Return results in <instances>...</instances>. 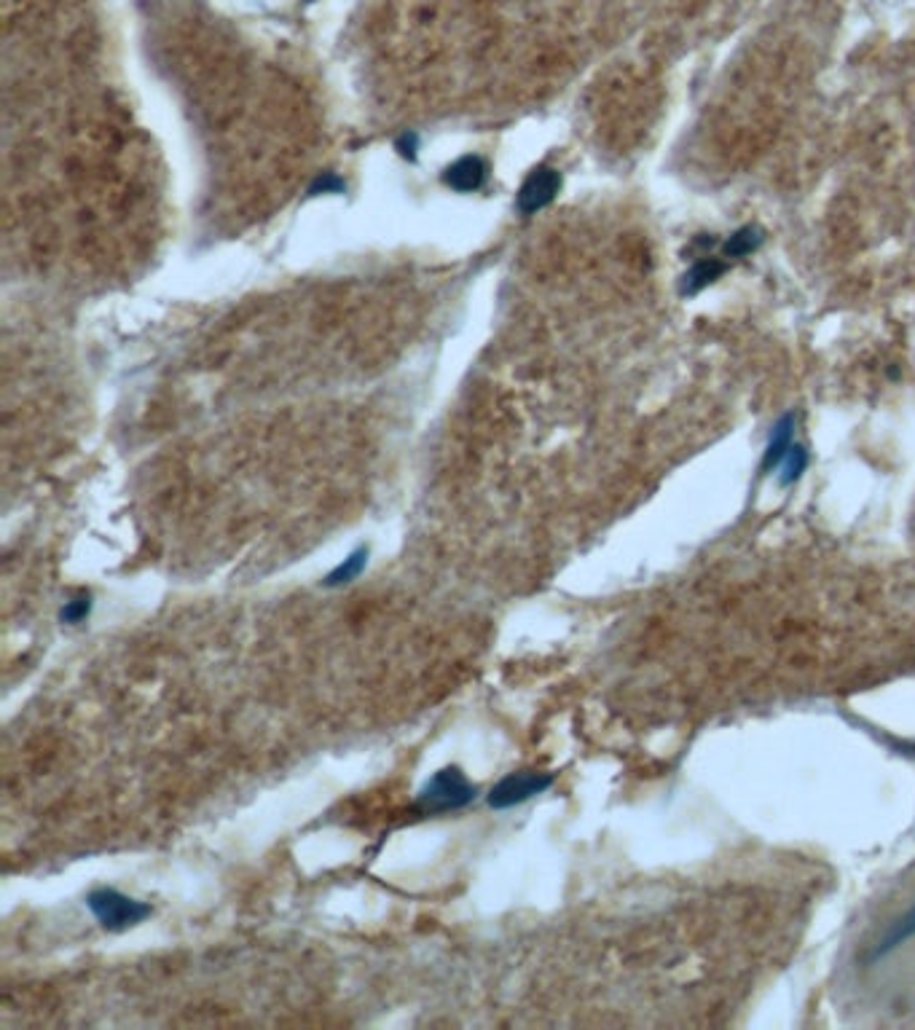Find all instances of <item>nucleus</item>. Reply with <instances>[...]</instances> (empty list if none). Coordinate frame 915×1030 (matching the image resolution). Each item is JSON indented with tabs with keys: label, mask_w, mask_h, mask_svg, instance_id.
I'll list each match as a JSON object with an SVG mask.
<instances>
[{
	"label": "nucleus",
	"mask_w": 915,
	"mask_h": 1030,
	"mask_svg": "<svg viewBox=\"0 0 915 1030\" xmlns=\"http://www.w3.org/2000/svg\"><path fill=\"white\" fill-rule=\"evenodd\" d=\"M475 784L459 768H441L435 776L424 781L416 794V811L424 816L462 811L475 800Z\"/></svg>",
	"instance_id": "1"
},
{
	"label": "nucleus",
	"mask_w": 915,
	"mask_h": 1030,
	"mask_svg": "<svg viewBox=\"0 0 915 1030\" xmlns=\"http://www.w3.org/2000/svg\"><path fill=\"white\" fill-rule=\"evenodd\" d=\"M86 907L94 915V921L100 923L102 929L108 931H127L135 929L151 915V904L132 899V896L121 894L119 888L100 886L89 891L86 896Z\"/></svg>",
	"instance_id": "2"
},
{
	"label": "nucleus",
	"mask_w": 915,
	"mask_h": 1030,
	"mask_svg": "<svg viewBox=\"0 0 915 1030\" xmlns=\"http://www.w3.org/2000/svg\"><path fill=\"white\" fill-rule=\"evenodd\" d=\"M553 786L551 773H540V770H518L510 773L502 781L492 786V792L486 794V805L494 811H508L516 805L529 803L537 794L548 792Z\"/></svg>",
	"instance_id": "3"
},
{
	"label": "nucleus",
	"mask_w": 915,
	"mask_h": 1030,
	"mask_svg": "<svg viewBox=\"0 0 915 1030\" xmlns=\"http://www.w3.org/2000/svg\"><path fill=\"white\" fill-rule=\"evenodd\" d=\"M559 188H561V175L556 172V169L537 167L532 175L524 180L521 191H518V210L524 212V215H534V212H540L543 207H548V204L556 199Z\"/></svg>",
	"instance_id": "4"
},
{
	"label": "nucleus",
	"mask_w": 915,
	"mask_h": 1030,
	"mask_svg": "<svg viewBox=\"0 0 915 1030\" xmlns=\"http://www.w3.org/2000/svg\"><path fill=\"white\" fill-rule=\"evenodd\" d=\"M730 263L725 258H714V255H704L687 266V271L679 279V296L682 298H693L698 293H704L706 288H712L717 279H722L728 274Z\"/></svg>",
	"instance_id": "5"
},
{
	"label": "nucleus",
	"mask_w": 915,
	"mask_h": 1030,
	"mask_svg": "<svg viewBox=\"0 0 915 1030\" xmlns=\"http://www.w3.org/2000/svg\"><path fill=\"white\" fill-rule=\"evenodd\" d=\"M795 430H797L795 411H787L784 416H779V422L773 424L771 438H768V446H765V451H763L760 475H771L779 470V465L784 462V456L789 454V448L795 446Z\"/></svg>",
	"instance_id": "6"
},
{
	"label": "nucleus",
	"mask_w": 915,
	"mask_h": 1030,
	"mask_svg": "<svg viewBox=\"0 0 915 1030\" xmlns=\"http://www.w3.org/2000/svg\"><path fill=\"white\" fill-rule=\"evenodd\" d=\"M446 186L459 191V194H470V191H478L486 180V164H483L478 156H462L446 169Z\"/></svg>",
	"instance_id": "7"
},
{
	"label": "nucleus",
	"mask_w": 915,
	"mask_h": 1030,
	"mask_svg": "<svg viewBox=\"0 0 915 1030\" xmlns=\"http://www.w3.org/2000/svg\"><path fill=\"white\" fill-rule=\"evenodd\" d=\"M368 556H371V553H368L365 545L355 548L344 561H339V564L333 566L331 572L325 575V580H322V585H325V588H344V585L355 583L357 577L365 572V566H368Z\"/></svg>",
	"instance_id": "8"
},
{
	"label": "nucleus",
	"mask_w": 915,
	"mask_h": 1030,
	"mask_svg": "<svg viewBox=\"0 0 915 1030\" xmlns=\"http://www.w3.org/2000/svg\"><path fill=\"white\" fill-rule=\"evenodd\" d=\"M915 937V904L910 907V910L899 918L897 923H891V929L883 934V939L878 942V945L873 947V953H870V961H881L883 955H889L894 953L897 947H902L905 942H910V939Z\"/></svg>",
	"instance_id": "9"
},
{
	"label": "nucleus",
	"mask_w": 915,
	"mask_h": 1030,
	"mask_svg": "<svg viewBox=\"0 0 915 1030\" xmlns=\"http://www.w3.org/2000/svg\"><path fill=\"white\" fill-rule=\"evenodd\" d=\"M763 242V228L755 226V223H749V226L736 228V231L722 242V255H725V258H749V255H755L757 250L763 247Z\"/></svg>",
	"instance_id": "10"
},
{
	"label": "nucleus",
	"mask_w": 915,
	"mask_h": 1030,
	"mask_svg": "<svg viewBox=\"0 0 915 1030\" xmlns=\"http://www.w3.org/2000/svg\"><path fill=\"white\" fill-rule=\"evenodd\" d=\"M808 462H811V456H808V448L803 446V443H795V446L789 448V454L784 456V462L779 465V486H795L800 478L805 475V470H808Z\"/></svg>",
	"instance_id": "11"
},
{
	"label": "nucleus",
	"mask_w": 915,
	"mask_h": 1030,
	"mask_svg": "<svg viewBox=\"0 0 915 1030\" xmlns=\"http://www.w3.org/2000/svg\"><path fill=\"white\" fill-rule=\"evenodd\" d=\"M92 607H94L92 596H89V593H78V596H73V599L65 601V607L60 609V620L65 625L84 623L86 617L92 615Z\"/></svg>",
	"instance_id": "12"
},
{
	"label": "nucleus",
	"mask_w": 915,
	"mask_h": 1030,
	"mask_svg": "<svg viewBox=\"0 0 915 1030\" xmlns=\"http://www.w3.org/2000/svg\"><path fill=\"white\" fill-rule=\"evenodd\" d=\"M341 188H344V183H341L339 178H322L317 180V186H314L312 191L314 194H320V191L322 194H339Z\"/></svg>",
	"instance_id": "13"
},
{
	"label": "nucleus",
	"mask_w": 915,
	"mask_h": 1030,
	"mask_svg": "<svg viewBox=\"0 0 915 1030\" xmlns=\"http://www.w3.org/2000/svg\"><path fill=\"white\" fill-rule=\"evenodd\" d=\"M414 145H416V137L406 135L403 140H400V153H403V156H414Z\"/></svg>",
	"instance_id": "14"
}]
</instances>
